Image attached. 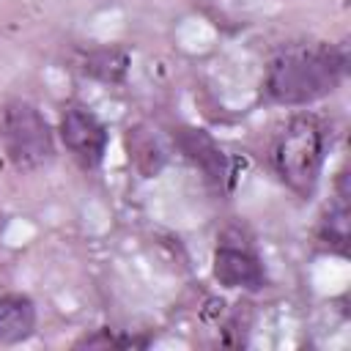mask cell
Here are the masks:
<instances>
[{
	"instance_id": "6da1fadb",
	"label": "cell",
	"mask_w": 351,
	"mask_h": 351,
	"mask_svg": "<svg viewBox=\"0 0 351 351\" xmlns=\"http://www.w3.org/2000/svg\"><path fill=\"white\" fill-rule=\"evenodd\" d=\"M346 66V44H291L269 60L263 90L277 104H310L340 85Z\"/></svg>"
},
{
	"instance_id": "7a4b0ae2",
	"label": "cell",
	"mask_w": 351,
	"mask_h": 351,
	"mask_svg": "<svg viewBox=\"0 0 351 351\" xmlns=\"http://www.w3.org/2000/svg\"><path fill=\"white\" fill-rule=\"evenodd\" d=\"M324 154H326V132L321 121L313 115H296L277 134L271 156L282 184L291 192L307 197L318 184Z\"/></svg>"
},
{
	"instance_id": "3957f363",
	"label": "cell",
	"mask_w": 351,
	"mask_h": 351,
	"mask_svg": "<svg viewBox=\"0 0 351 351\" xmlns=\"http://www.w3.org/2000/svg\"><path fill=\"white\" fill-rule=\"evenodd\" d=\"M0 140L16 167H38L52 159V132L47 118L27 101H8L0 110Z\"/></svg>"
},
{
	"instance_id": "277c9868",
	"label": "cell",
	"mask_w": 351,
	"mask_h": 351,
	"mask_svg": "<svg viewBox=\"0 0 351 351\" xmlns=\"http://www.w3.org/2000/svg\"><path fill=\"white\" fill-rule=\"evenodd\" d=\"M60 140L82 165H99L107 151L104 123L85 107H69L60 115Z\"/></svg>"
},
{
	"instance_id": "5b68a950",
	"label": "cell",
	"mask_w": 351,
	"mask_h": 351,
	"mask_svg": "<svg viewBox=\"0 0 351 351\" xmlns=\"http://www.w3.org/2000/svg\"><path fill=\"white\" fill-rule=\"evenodd\" d=\"M214 277L225 288H261L263 285V266L258 255L241 241H222L214 255Z\"/></svg>"
},
{
	"instance_id": "8992f818",
	"label": "cell",
	"mask_w": 351,
	"mask_h": 351,
	"mask_svg": "<svg viewBox=\"0 0 351 351\" xmlns=\"http://www.w3.org/2000/svg\"><path fill=\"white\" fill-rule=\"evenodd\" d=\"M36 329V307L22 293L0 296V343H19Z\"/></svg>"
},
{
	"instance_id": "52a82bcc",
	"label": "cell",
	"mask_w": 351,
	"mask_h": 351,
	"mask_svg": "<svg viewBox=\"0 0 351 351\" xmlns=\"http://www.w3.org/2000/svg\"><path fill=\"white\" fill-rule=\"evenodd\" d=\"M324 239L329 244H335L337 250H346V241H348V186H346V176H340L335 203L329 206V214L324 219Z\"/></svg>"
}]
</instances>
